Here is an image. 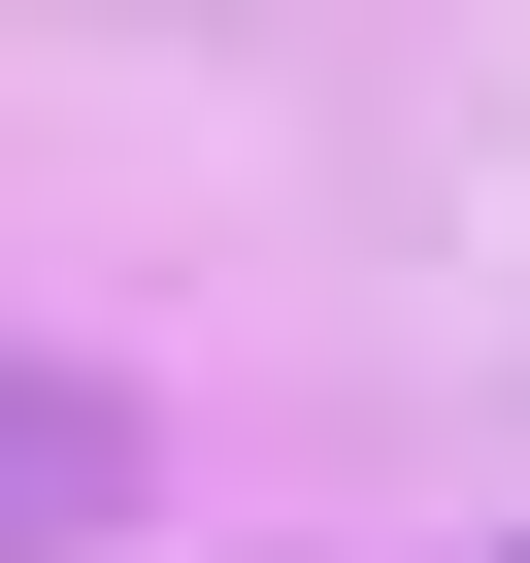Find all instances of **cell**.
Returning <instances> with one entry per match:
<instances>
[{"label":"cell","mask_w":530,"mask_h":563,"mask_svg":"<svg viewBox=\"0 0 530 563\" xmlns=\"http://www.w3.org/2000/svg\"><path fill=\"white\" fill-rule=\"evenodd\" d=\"M100 497H133V398L100 365H0V563H67Z\"/></svg>","instance_id":"6da1fadb"}]
</instances>
